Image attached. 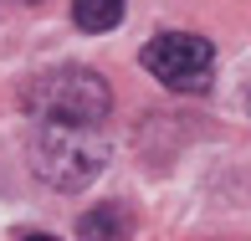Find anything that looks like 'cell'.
Listing matches in <instances>:
<instances>
[{"label": "cell", "instance_id": "4", "mask_svg": "<svg viewBox=\"0 0 251 241\" xmlns=\"http://www.w3.org/2000/svg\"><path fill=\"white\" fill-rule=\"evenodd\" d=\"M72 21L82 31H113L123 21V0H72Z\"/></svg>", "mask_w": 251, "mask_h": 241}, {"label": "cell", "instance_id": "6", "mask_svg": "<svg viewBox=\"0 0 251 241\" xmlns=\"http://www.w3.org/2000/svg\"><path fill=\"white\" fill-rule=\"evenodd\" d=\"M246 108H251V93H246Z\"/></svg>", "mask_w": 251, "mask_h": 241}, {"label": "cell", "instance_id": "3", "mask_svg": "<svg viewBox=\"0 0 251 241\" xmlns=\"http://www.w3.org/2000/svg\"><path fill=\"white\" fill-rule=\"evenodd\" d=\"M139 62L149 67V77H159L175 93H205L215 72V47L205 36H190V31H164L144 47Z\"/></svg>", "mask_w": 251, "mask_h": 241}, {"label": "cell", "instance_id": "1", "mask_svg": "<svg viewBox=\"0 0 251 241\" xmlns=\"http://www.w3.org/2000/svg\"><path fill=\"white\" fill-rule=\"evenodd\" d=\"M21 108L36 123H102L113 93L93 67H51L21 87Z\"/></svg>", "mask_w": 251, "mask_h": 241}, {"label": "cell", "instance_id": "5", "mask_svg": "<svg viewBox=\"0 0 251 241\" xmlns=\"http://www.w3.org/2000/svg\"><path fill=\"white\" fill-rule=\"evenodd\" d=\"M77 231H82V236H102V231H118V221H113L108 211H98V215H87V221L77 226Z\"/></svg>", "mask_w": 251, "mask_h": 241}, {"label": "cell", "instance_id": "2", "mask_svg": "<svg viewBox=\"0 0 251 241\" xmlns=\"http://www.w3.org/2000/svg\"><path fill=\"white\" fill-rule=\"evenodd\" d=\"M102 164H108V144H102L98 123H41L31 139V169L51 190L93 185Z\"/></svg>", "mask_w": 251, "mask_h": 241}]
</instances>
